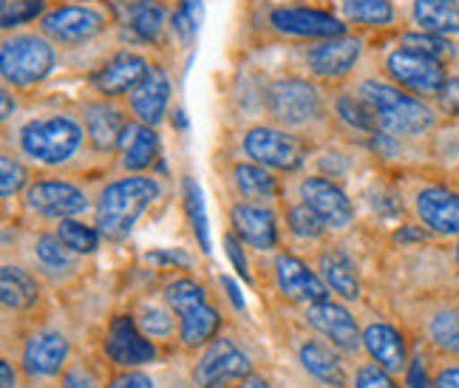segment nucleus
<instances>
[{
	"instance_id": "obj_1",
	"label": "nucleus",
	"mask_w": 459,
	"mask_h": 388,
	"mask_svg": "<svg viewBox=\"0 0 459 388\" xmlns=\"http://www.w3.org/2000/svg\"><path fill=\"white\" fill-rule=\"evenodd\" d=\"M4 148L43 173H77L97 156L82 116L65 108L17 116L14 128H4Z\"/></svg>"
},
{
	"instance_id": "obj_2",
	"label": "nucleus",
	"mask_w": 459,
	"mask_h": 388,
	"mask_svg": "<svg viewBox=\"0 0 459 388\" xmlns=\"http://www.w3.org/2000/svg\"><path fill=\"white\" fill-rule=\"evenodd\" d=\"M264 111L275 125L298 134L301 139H326L334 131L329 91L312 77H278L264 88Z\"/></svg>"
},
{
	"instance_id": "obj_3",
	"label": "nucleus",
	"mask_w": 459,
	"mask_h": 388,
	"mask_svg": "<svg viewBox=\"0 0 459 388\" xmlns=\"http://www.w3.org/2000/svg\"><path fill=\"white\" fill-rule=\"evenodd\" d=\"M165 196L153 173H119L94 193V224L105 241H126L148 210Z\"/></svg>"
},
{
	"instance_id": "obj_4",
	"label": "nucleus",
	"mask_w": 459,
	"mask_h": 388,
	"mask_svg": "<svg viewBox=\"0 0 459 388\" xmlns=\"http://www.w3.org/2000/svg\"><path fill=\"white\" fill-rule=\"evenodd\" d=\"M355 91L372 108L380 131L397 139L426 136L439 125V116H443V111L434 102L414 97L411 91H405V88L388 80L383 72L358 80Z\"/></svg>"
},
{
	"instance_id": "obj_5",
	"label": "nucleus",
	"mask_w": 459,
	"mask_h": 388,
	"mask_svg": "<svg viewBox=\"0 0 459 388\" xmlns=\"http://www.w3.org/2000/svg\"><path fill=\"white\" fill-rule=\"evenodd\" d=\"M397 193L411 224L426 236L439 241L459 238V187L426 176H405L397 182Z\"/></svg>"
},
{
	"instance_id": "obj_6",
	"label": "nucleus",
	"mask_w": 459,
	"mask_h": 388,
	"mask_svg": "<svg viewBox=\"0 0 459 388\" xmlns=\"http://www.w3.org/2000/svg\"><path fill=\"white\" fill-rule=\"evenodd\" d=\"M57 43L38 29L4 31L0 40V77L14 91H31L57 72Z\"/></svg>"
},
{
	"instance_id": "obj_7",
	"label": "nucleus",
	"mask_w": 459,
	"mask_h": 388,
	"mask_svg": "<svg viewBox=\"0 0 459 388\" xmlns=\"http://www.w3.org/2000/svg\"><path fill=\"white\" fill-rule=\"evenodd\" d=\"M34 29L60 48H82L117 29V17L111 4L102 6L94 0H68V4L48 6Z\"/></svg>"
},
{
	"instance_id": "obj_8",
	"label": "nucleus",
	"mask_w": 459,
	"mask_h": 388,
	"mask_svg": "<svg viewBox=\"0 0 459 388\" xmlns=\"http://www.w3.org/2000/svg\"><path fill=\"white\" fill-rule=\"evenodd\" d=\"M31 219L57 224L63 219H80L94 210V193L68 173H38L31 176L23 196L17 199Z\"/></svg>"
},
{
	"instance_id": "obj_9",
	"label": "nucleus",
	"mask_w": 459,
	"mask_h": 388,
	"mask_svg": "<svg viewBox=\"0 0 459 388\" xmlns=\"http://www.w3.org/2000/svg\"><path fill=\"white\" fill-rule=\"evenodd\" d=\"M244 159L264 165L275 173H298L309 162V142L275 122H253L238 134Z\"/></svg>"
},
{
	"instance_id": "obj_10",
	"label": "nucleus",
	"mask_w": 459,
	"mask_h": 388,
	"mask_svg": "<svg viewBox=\"0 0 459 388\" xmlns=\"http://www.w3.org/2000/svg\"><path fill=\"white\" fill-rule=\"evenodd\" d=\"M366 51V38L360 31H343L338 38L315 40L304 43L298 48V57L307 77H312L321 85H343L351 74Z\"/></svg>"
},
{
	"instance_id": "obj_11",
	"label": "nucleus",
	"mask_w": 459,
	"mask_h": 388,
	"mask_svg": "<svg viewBox=\"0 0 459 388\" xmlns=\"http://www.w3.org/2000/svg\"><path fill=\"white\" fill-rule=\"evenodd\" d=\"M409 326L431 355L459 358V295H434L411 304Z\"/></svg>"
},
{
	"instance_id": "obj_12",
	"label": "nucleus",
	"mask_w": 459,
	"mask_h": 388,
	"mask_svg": "<svg viewBox=\"0 0 459 388\" xmlns=\"http://www.w3.org/2000/svg\"><path fill=\"white\" fill-rule=\"evenodd\" d=\"M261 26L267 29L275 40L287 43H315L326 38H338V34L349 31L332 9H317V6H270L261 14Z\"/></svg>"
},
{
	"instance_id": "obj_13",
	"label": "nucleus",
	"mask_w": 459,
	"mask_h": 388,
	"mask_svg": "<svg viewBox=\"0 0 459 388\" xmlns=\"http://www.w3.org/2000/svg\"><path fill=\"white\" fill-rule=\"evenodd\" d=\"M383 74L397 82L405 91H411L414 97H422L429 102H437L439 91L448 82V65L439 63L429 55H420L414 48L394 46L383 55Z\"/></svg>"
},
{
	"instance_id": "obj_14",
	"label": "nucleus",
	"mask_w": 459,
	"mask_h": 388,
	"mask_svg": "<svg viewBox=\"0 0 459 388\" xmlns=\"http://www.w3.org/2000/svg\"><path fill=\"white\" fill-rule=\"evenodd\" d=\"M72 363V334L60 326H34L21 343V372L31 383L57 380Z\"/></svg>"
},
{
	"instance_id": "obj_15",
	"label": "nucleus",
	"mask_w": 459,
	"mask_h": 388,
	"mask_svg": "<svg viewBox=\"0 0 459 388\" xmlns=\"http://www.w3.org/2000/svg\"><path fill=\"white\" fill-rule=\"evenodd\" d=\"M250 372L253 360L244 351V346L230 334H216L207 346L199 349L190 380L193 388H230Z\"/></svg>"
},
{
	"instance_id": "obj_16",
	"label": "nucleus",
	"mask_w": 459,
	"mask_h": 388,
	"mask_svg": "<svg viewBox=\"0 0 459 388\" xmlns=\"http://www.w3.org/2000/svg\"><path fill=\"white\" fill-rule=\"evenodd\" d=\"M117 31L134 46H168L170 43V6L165 0H111Z\"/></svg>"
},
{
	"instance_id": "obj_17",
	"label": "nucleus",
	"mask_w": 459,
	"mask_h": 388,
	"mask_svg": "<svg viewBox=\"0 0 459 388\" xmlns=\"http://www.w3.org/2000/svg\"><path fill=\"white\" fill-rule=\"evenodd\" d=\"M21 250L23 261L51 287L68 284L80 275L82 258L68 250L55 230H26L21 238Z\"/></svg>"
},
{
	"instance_id": "obj_18",
	"label": "nucleus",
	"mask_w": 459,
	"mask_h": 388,
	"mask_svg": "<svg viewBox=\"0 0 459 388\" xmlns=\"http://www.w3.org/2000/svg\"><path fill=\"white\" fill-rule=\"evenodd\" d=\"M304 326L317 332L321 338H326L332 346H338L343 355H360L363 351V334H360V317L349 309L346 301L341 297H324L301 306Z\"/></svg>"
},
{
	"instance_id": "obj_19",
	"label": "nucleus",
	"mask_w": 459,
	"mask_h": 388,
	"mask_svg": "<svg viewBox=\"0 0 459 388\" xmlns=\"http://www.w3.org/2000/svg\"><path fill=\"white\" fill-rule=\"evenodd\" d=\"M295 199H301L321 216L329 236H341L355 224V204H351L338 179H329L321 173H304L295 182Z\"/></svg>"
},
{
	"instance_id": "obj_20",
	"label": "nucleus",
	"mask_w": 459,
	"mask_h": 388,
	"mask_svg": "<svg viewBox=\"0 0 459 388\" xmlns=\"http://www.w3.org/2000/svg\"><path fill=\"white\" fill-rule=\"evenodd\" d=\"M151 65H153V60L148 51L134 48V46H122L94 68V74L88 77V85H91L94 97L126 99L134 88L145 80Z\"/></svg>"
},
{
	"instance_id": "obj_21",
	"label": "nucleus",
	"mask_w": 459,
	"mask_h": 388,
	"mask_svg": "<svg viewBox=\"0 0 459 388\" xmlns=\"http://www.w3.org/2000/svg\"><path fill=\"white\" fill-rule=\"evenodd\" d=\"M360 334H363V355L368 360L380 363L394 377H405L414 355V343L409 341V334L397 323L385 321V317H372V315L360 321Z\"/></svg>"
},
{
	"instance_id": "obj_22",
	"label": "nucleus",
	"mask_w": 459,
	"mask_h": 388,
	"mask_svg": "<svg viewBox=\"0 0 459 388\" xmlns=\"http://www.w3.org/2000/svg\"><path fill=\"white\" fill-rule=\"evenodd\" d=\"M102 355L114 368H143L156 363L159 346L139 329L136 317L128 315H114L108 329L102 338Z\"/></svg>"
},
{
	"instance_id": "obj_23",
	"label": "nucleus",
	"mask_w": 459,
	"mask_h": 388,
	"mask_svg": "<svg viewBox=\"0 0 459 388\" xmlns=\"http://www.w3.org/2000/svg\"><path fill=\"white\" fill-rule=\"evenodd\" d=\"M80 116L97 156H111L119 151L122 134H126L131 114L126 99H105V97H91L80 102Z\"/></svg>"
},
{
	"instance_id": "obj_24",
	"label": "nucleus",
	"mask_w": 459,
	"mask_h": 388,
	"mask_svg": "<svg viewBox=\"0 0 459 388\" xmlns=\"http://www.w3.org/2000/svg\"><path fill=\"white\" fill-rule=\"evenodd\" d=\"M230 230L250 250L270 253L281 241V216L273 202L236 199L230 207Z\"/></svg>"
},
{
	"instance_id": "obj_25",
	"label": "nucleus",
	"mask_w": 459,
	"mask_h": 388,
	"mask_svg": "<svg viewBox=\"0 0 459 388\" xmlns=\"http://www.w3.org/2000/svg\"><path fill=\"white\" fill-rule=\"evenodd\" d=\"M295 358L301 363L304 372L317 380L326 388H346L351 375L343 363V351L338 346H332L326 338H321L317 332H301L292 338Z\"/></svg>"
},
{
	"instance_id": "obj_26",
	"label": "nucleus",
	"mask_w": 459,
	"mask_h": 388,
	"mask_svg": "<svg viewBox=\"0 0 459 388\" xmlns=\"http://www.w3.org/2000/svg\"><path fill=\"white\" fill-rule=\"evenodd\" d=\"M273 280H275L278 295L295 306L324 301V297L332 295L329 287L324 284V278L317 275V270L309 267L304 258H298L295 253H287V250L275 253L273 258Z\"/></svg>"
},
{
	"instance_id": "obj_27",
	"label": "nucleus",
	"mask_w": 459,
	"mask_h": 388,
	"mask_svg": "<svg viewBox=\"0 0 459 388\" xmlns=\"http://www.w3.org/2000/svg\"><path fill=\"white\" fill-rule=\"evenodd\" d=\"M43 284L46 280L26 261L4 258V267H0V304H4V312L21 317L34 315L43 306Z\"/></svg>"
},
{
	"instance_id": "obj_28",
	"label": "nucleus",
	"mask_w": 459,
	"mask_h": 388,
	"mask_svg": "<svg viewBox=\"0 0 459 388\" xmlns=\"http://www.w3.org/2000/svg\"><path fill=\"white\" fill-rule=\"evenodd\" d=\"M170 99H173L170 72L162 63H153L145 80L126 97V105H128L131 119L143 122V125H151V128H159L168 116Z\"/></svg>"
},
{
	"instance_id": "obj_29",
	"label": "nucleus",
	"mask_w": 459,
	"mask_h": 388,
	"mask_svg": "<svg viewBox=\"0 0 459 388\" xmlns=\"http://www.w3.org/2000/svg\"><path fill=\"white\" fill-rule=\"evenodd\" d=\"M317 275L324 278V284L334 297H341L346 304H358L360 301V270L355 258H351L341 244H321L315 250V263Z\"/></svg>"
},
{
	"instance_id": "obj_30",
	"label": "nucleus",
	"mask_w": 459,
	"mask_h": 388,
	"mask_svg": "<svg viewBox=\"0 0 459 388\" xmlns=\"http://www.w3.org/2000/svg\"><path fill=\"white\" fill-rule=\"evenodd\" d=\"M329 108H332V122L334 128L355 136V139H372L380 134V125L372 114V108L363 102V97L355 88L334 85V91H329Z\"/></svg>"
},
{
	"instance_id": "obj_31",
	"label": "nucleus",
	"mask_w": 459,
	"mask_h": 388,
	"mask_svg": "<svg viewBox=\"0 0 459 388\" xmlns=\"http://www.w3.org/2000/svg\"><path fill=\"white\" fill-rule=\"evenodd\" d=\"M332 12L349 31H385L400 23L394 0H332Z\"/></svg>"
},
{
	"instance_id": "obj_32",
	"label": "nucleus",
	"mask_w": 459,
	"mask_h": 388,
	"mask_svg": "<svg viewBox=\"0 0 459 388\" xmlns=\"http://www.w3.org/2000/svg\"><path fill=\"white\" fill-rule=\"evenodd\" d=\"M159 159V134L151 125L131 119L117 151L119 173H148Z\"/></svg>"
},
{
	"instance_id": "obj_33",
	"label": "nucleus",
	"mask_w": 459,
	"mask_h": 388,
	"mask_svg": "<svg viewBox=\"0 0 459 388\" xmlns=\"http://www.w3.org/2000/svg\"><path fill=\"white\" fill-rule=\"evenodd\" d=\"M179 315V346L185 351H199L202 346H207L210 341L221 334V309L210 301H199V304H190L185 309L176 312Z\"/></svg>"
},
{
	"instance_id": "obj_34",
	"label": "nucleus",
	"mask_w": 459,
	"mask_h": 388,
	"mask_svg": "<svg viewBox=\"0 0 459 388\" xmlns=\"http://www.w3.org/2000/svg\"><path fill=\"white\" fill-rule=\"evenodd\" d=\"M227 182L238 199H250V202H275L281 193L278 173L250 162V159H236L227 170Z\"/></svg>"
},
{
	"instance_id": "obj_35",
	"label": "nucleus",
	"mask_w": 459,
	"mask_h": 388,
	"mask_svg": "<svg viewBox=\"0 0 459 388\" xmlns=\"http://www.w3.org/2000/svg\"><path fill=\"white\" fill-rule=\"evenodd\" d=\"M139 329H143L148 338L159 346V343H170V341H179V315L176 309L165 301L162 295L159 297H139L134 312Z\"/></svg>"
},
{
	"instance_id": "obj_36",
	"label": "nucleus",
	"mask_w": 459,
	"mask_h": 388,
	"mask_svg": "<svg viewBox=\"0 0 459 388\" xmlns=\"http://www.w3.org/2000/svg\"><path fill=\"white\" fill-rule=\"evenodd\" d=\"M409 17L420 31L459 38V0H411Z\"/></svg>"
},
{
	"instance_id": "obj_37",
	"label": "nucleus",
	"mask_w": 459,
	"mask_h": 388,
	"mask_svg": "<svg viewBox=\"0 0 459 388\" xmlns=\"http://www.w3.org/2000/svg\"><path fill=\"white\" fill-rule=\"evenodd\" d=\"M281 227H284L287 236L295 244L321 246L329 238V230H326V224L321 221V216H317L315 210L309 204H304L301 199L284 202V210H281Z\"/></svg>"
},
{
	"instance_id": "obj_38",
	"label": "nucleus",
	"mask_w": 459,
	"mask_h": 388,
	"mask_svg": "<svg viewBox=\"0 0 459 388\" xmlns=\"http://www.w3.org/2000/svg\"><path fill=\"white\" fill-rule=\"evenodd\" d=\"M202 21H204L202 0H176L170 6V43L182 51H190L199 38Z\"/></svg>"
},
{
	"instance_id": "obj_39",
	"label": "nucleus",
	"mask_w": 459,
	"mask_h": 388,
	"mask_svg": "<svg viewBox=\"0 0 459 388\" xmlns=\"http://www.w3.org/2000/svg\"><path fill=\"white\" fill-rule=\"evenodd\" d=\"M55 233L68 246V250H72L74 255H80V258L94 255L100 250V244H102V233L97 230V224L85 221V216L57 221L55 224Z\"/></svg>"
},
{
	"instance_id": "obj_40",
	"label": "nucleus",
	"mask_w": 459,
	"mask_h": 388,
	"mask_svg": "<svg viewBox=\"0 0 459 388\" xmlns=\"http://www.w3.org/2000/svg\"><path fill=\"white\" fill-rule=\"evenodd\" d=\"M29 182H31L29 165L14 151L4 148V153H0V193H4V202L21 199Z\"/></svg>"
},
{
	"instance_id": "obj_41",
	"label": "nucleus",
	"mask_w": 459,
	"mask_h": 388,
	"mask_svg": "<svg viewBox=\"0 0 459 388\" xmlns=\"http://www.w3.org/2000/svg\"><path fill=\"white\" fill-rule=\"evenodd\" d=\"M400 46L414 48L420 55H429L439 63L451 65L456 60V43H451V38H443V34H429V31H403L400 34Z\"/></svg>"
},
{
	"instance_id": "obj_42",
	"label": "nucleus",
	"mask_w": 459,
	"mask_h": 388,
	"mask_svg": "<svg viewBox=\"0 0 459 388\" xmlns=\"http://www.w3.org/2000/svg\"><path fill=\"white\" fill-rule=\"evenodd\" d=\"M46 9L48 0H4V12H0L4 31L23 29L26 23H38Z\"/></svg>"
},
{
	"instance_id": "obj_43",
	"label": "nucleus",
	"mask_w": 459,
	"mask_h": 388,
	"mask_svg": "<svg viewBox=\"0 0 459 388\" xmlns=\"http://www.w3.org/2000/svg\"><path fill=\"white\" fill-rule=\"evenodd\" d=\"M185 204H187V213H190V224H193V233L199 238L202 253L210 255V233H207V219H204V204H202V190L196 185V179H185Z\"/></svg>"
},
{
	"instance_id": "obj_44",
	"label": "nucleus",
	"mask_w": 459,
	"mask_h": 388,
	"mask_svg": "<svg viewBox=\"0 0 459 388\" xmlns=\"http://www.w3.org/2000/svg\"><path fill=\"white\" fill-rule=\"evenodd\" d=\"M351 388H400L397 385V377L392 372H385V368L375 360H360L355 368H351V380H349Z\"/></svg>"
},
{
	"instance_id": "obj_45",
	"label": "nucleus",
	"mask_w": 459,
	"mask_h": 388,
	"mask_svg": "<svg viewBox=\"0 0 459 388\" xmlns=\"http://www.w3.org/2000/svg\"><path fill=\"white\" fill-rule=\"evenodd\" d=\"M57 388H100V377L88 360H72L57 377Z\"/></svg>"
},
{
	"instance_id": "obj_46",
	"label": "nucleus",
	"mask_w": 459,
	"mask_h": 388,
	"mask_svg": "<svg viewBox=\"0 0 459 388\" xmlns=\"http://www.w3.org/2000/svg\"><path fill=\"white\" fill-rule=\"evenodd\" d=\"M431 385L434 388H459V358L431 355Z\"/></svg>"
},
{
	"instance_id": "obj_47",
	"label": "nucleus",
	"mask_w": 459,
	"mask_h": 388,
	"mask_svg": "<svg viewBox=\"0 0 459 388\" xmlns=\"http://www.w3.org/2000/svg\"><path fill=\"white\" fill-rule=\"evenodd\" d=\"M102 388H156V383L143 368H119Z\"/></svg>"
},
{
	"instance_id": "obj_48",
	"label": "nucleus",
	"mask_w": 459,
	"mask_h": 388,
	"mask_svg": "<svg viewBox=\"0 0 459 388\" xmlns=\"http://www.w3.org/2000/svg\"><path fill=\"white\" fill-rule=\"evenodd\" d=\"M434 105H437V108L443 111L446 116L459 119V74H451V77H448L446 88L439 91V97H437Z\"/></svg>"
},
{
	"instance_id": "obj_49",
	"label": "nucleus",
	"mask_w": 459,
	"mask_h": 388,
	"mask_svg": "<svg viewBox=\"0 0 459 388\" xmlns=\"http://www.w3.org/2000/svg\"><path fill=\"white\" fill-rule=\"evenodd\" d=\"M145 261H148V263H165V267H190V258L182 255L179 250H176V253L156 250V253H148Z\"/></svg>"
},
{
	"instance_id": "obj_50",
	"label": "nucleus",
	"mask_w": 459,
	"mask_h": 388,
	"mask_svg": "<svg viewBox=\"0 0 459 388\" xmlns=\"http://www.w3.org/2000/svg\"><path fill=\"white\" fill-rule=\"evenodd\" d=\"M21 366L14 368L9 358L0 360V388H21Z\"/></svg>"
},
{
	"instance_id": "obj_51",
	"label": "nucleus",
	"mask_w": 459,
	"mask_h": 388,
	"mask_svg": "<svg viewBox=\"0 0 459 388\" xmlns=\"http://www.w3.org/2000/svg\"><path fill=\"white\" fill-rule=\"evenodd\" d=\"M230 388H275L270 377H264L258 372H250V375H244L241 380H236Z\"/></svg>"
},
{
	"instance_id": "obj_52",
	"label": "nucleus",
	"mask_w": 459,
	"mask_h": 388,
	"mask_svg": "<svg viewBox=\"0 0 459 388\" xmlns=\"http://www.w3.org/2000/svg\"><path fill=\"white\" fill-rule=\"evenodd\" d=\"M221 284L227 287V292H230V297H233V304L241 309L244 306V301H241V295H238V289H236V284H233V280H227V278H221Z\"/></svg>"
},
{
	"instance_id": "obj_53",
	"label": "nucleus",
	"mask_w": 459,
	"mask_h": 388,
	"mask_svg": "<svg viewBox=\"0 0 459 388\" xmlns=\"http://www.w3.org/2000/svg\"><path fill=\"white\" fill-rule=\"evenodd\" d=\"M451 258H454V267L459 270V238H454L451 244Z\"/></svg>"
}]
</instances>
